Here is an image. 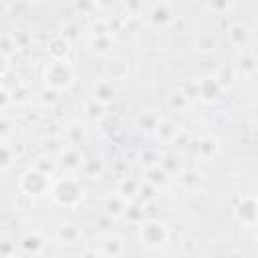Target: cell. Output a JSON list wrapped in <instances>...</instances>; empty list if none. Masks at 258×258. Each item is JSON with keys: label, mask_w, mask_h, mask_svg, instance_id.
<instances>
[{"label": "cell", "mask_w": 258, "mask_h": 258, "mask_svg": "<svg viewBox=\"0 0 258 258\" xmlns=\"http://www.w3.org/2000/svg\"><path fill=\"white\" fill-rule=\"evenodd\" d=\"M236 218L246 226H254V222H256V202H254V198H244L238 204Z\"/></svg>", "instance_id": "obj_7"}, {"label": "cell", "mask_w": 258, "mask_h": 258, "mask_svg": "<svg viewBox=\"0 0 258 258\" xmlns=\"http://www.w3.org/2000/svg\"><path fill=\"white\" fill-rule=\"evenodd\" d=\"M85 137H87V131H85V127H83L81 123H73V125L67 129V139H69L71 147H79V145L85 141Z\"/></svg>", "instance_id": "obj_19"}, {"label": "cell", "mask_w": 258, "mask_h": 258, "mask_svg": "<svg viewBox=\"0 0 258 258\" xmlns=\"http://www.w3.org/2000/svg\"><path fill=\"white\" fill-rule=\"evenodd\" d=\"M147 20L153 24V26H167L171 20H173V14H171V6L161 2V4H153L151 10H149V16Z\"/></svg>", "instance_id": "obj_5"}, {"label": "cell", "mask_w": 258, "mask_h": 258, "mask_svg": "<svg viewBox=\"0 0 258 258\" xmlns=\"http://www.w3.org/2000/svg\"><path fill=\"white\" fill-rule=\"evenodd\" d=\"M240 69L244 73H254L256 71V58H254V52H244L242 58H240Z\"/></svg>", "instance_id": "obj_29"}, {"label": "cell", "mask_w": 258, "mask_h": 258, "mask_svg": "<svg viewBox=\"0 0 258 258\" xmlns=\"http://www.w3.org/2000/svg\"><path fill=\"white\" fill-rule=\"evenodd\" d=\"M139 236L145 244L149 246H161L165 240H167V230H165V224L163 222H157V220H143L141 222V230H139Z\"/></svg>", "instance_id": "obj_4"}, {"label": "cell", "mask_w": 258, "mask_h": 258, "mask_svg": "<svg viewBox=\"0 0 258 258\" xmlns=\"http://www.w3.org/2000/svg\"><path fill=\"white\" fill-rule=\"evenodd\" d=\"M137 191H139V181L133 179V177L121 179V183H119V187H117V194H121L125 200H131L133 196H137Z\"/></svg>", "instance_id": "obj_22"}, {"label": "cell", "mask_w": 258, "mask_h": 258, "mask_svg": "<svg viewBox=\"0 0 258 258\" xmlns=\"http://www.w3.org/2000/svg\"><path fill=\"white\" fill-rule=\"evenodd\" d=\"M8 133H10V123L4 117H0V137H6Z\"/></svg>", "instance_id": "obj_37"}, {"label": "cell", "mask_w": 258, "mask_h": 258, "mask_svg": "<svg viewBox=\"0 0 258 258\" xmlns=\"http://www.w3.org/2000/svg\"><path fill=\"white\" fill-rule=\"evenodd\" d=\"M12 250H14V246H12L8 240H2V242H0V256H4V258H6Z\"/></svg>", "instance_id": "obj_35"}, {"label": "cell", "mask_w": 258, "mask_h": 258, "mask_svg": "<svg viewBox=\"0 0 258 258\" xmlns=\"http://www.w3.org/2000/svg\"><path fill=\"white\" fill-rule=\"evenodd\" d=\"M4 8H6V6H4V4L0 2V12H4Z\"/></svg>", "instance_id": "obj_40"}, {"label": "cell", "mask_w": 258, "mask_h": 258, "mask_svg": "<svg viewBox=\"0 0 258 258\" xmlns=\"http://www.w3.org/2000/svg\"><path fill=\"white\" fill-rule=\"evenodd\" d=\"M10 36H12V40H14V46H16V48H20V46H26V44H28V36H26V34H22L20 30H18V32H12Z\"/></svg>", "instance_id": "obj_34"}, {"label": "cell", "mask_w": 258, "mask_h": 258, "mask_svg": "<svg viewBox=\"0 0 258 258\" xmlns=\"http://www.w3.org/2000/svg\"><path fill=\"white\" fill-rule=\"evenodd\" d=\"M115 95H117V91H115V87H113V83H109V81H101V83H97V87H95V101L97 103H101V105H109V103H113L115 101Z\"/></svg>", "instance_id": "obj_10"}, {"label": "cell", "mask_w": 258, "mask_h": 258, "mask_svg": "<svg viewBox=\"0 0 258 258\" xmlns=\"http://www.w3.org/2000/svg\"><path fill=\"white\" fill-rule=\"evenodd\" d=\"M79 236H81V232H79V228H77L75 224H64V226H60V230H58V238H60L64 244H75V242L79 240Z\"/></svg>", "instance_id": "obj_23"}, {"label": "cell", "mask_w": 258, "mask_h": 258, "mask_svg": "<svg viewBox=\"0 0 258 258\" xmlns=\"http://www.w3.org/2000/svg\"><path fill=\"white\" fill-rule=\"evenodd\" d=\"M137 196H141L145 202H149V200L155 198V187L149 185L147 181H143V183H139V191H137Z\"/></svg>", "instance_id": "obj_32"}, {"label": "cell", "mask_w": 258, "mask_h": 258, "mask_svg": "<svg viewBox=\"0 0 258 258\" xmlns=\"http://www.w3.org/2000/svg\"><path fill=\"white\" fill-rule=\"evenodd\" d=\"M20 187H22V191L28 194V196L46 194V191H48V175L42 173V171H38L36 167H34V169H28V171L22 175Z\"/></svg>", "instance_id": "obj_3"}, {"label": "cell", "mask_w": 258, "mask_h": 258, "mask_svg": "<svg viewBox=\"0 0 258 258\" xmlns=\"http://www.w3.org/2000/svg\"><path fill=\"white\" fill-rule=\"evenodd\" d=\"M81 169H83V173H85L87 177L97 179V177L103 175V171H105V163H103L99 157H89V159H83Z\"/></svg>", "instance_id": "obj_15"}, {"label": "cell", "mask_w": 258, "mask_h": 258, "mask_svg": "<svg viewBox=\"0 0 258 258\" xmlns=\"http://www.w3.org/2000/svg\"><path fill=\"white\" fill-rule=\"evenodd\" d=\"M12 159H14V151L0 141V169H8L12 165Z\"/></svg>", "instance_id": "obj_27"}, {"label": "cell", "mask_w": 258, "mask_h": 258, "mask_svg": "<svg viewBox=\"0 0 258 258\" xmlns=\"http://www.w3.org/2000/svg\"><path fill=\"white\" fill-rule=\"evenodd\" d=\"M159 167L171 177V175H175V173H181V157L179 155H175V153H165L161 159H159Z\"/></svg>", "instance_id": "obj_13"}, {"label": "cell", "mask_w": 258, "mask_h": 258, "mask_svg": "<svg viewBox=\"0 0 258 258\" xmlns=\"http://www.w3.org/2000/svg\"><path fill=\"white\" fill-rule=\"evenodd\" d=\"M6 56L4 54H0V75H4V71H6Z\"/></svg>", "instance_id": "obj_39"}, {"label": "cell", "mask_w": 258, "mask_h": 258, "mask_svg": "<svg viewBox=\"0 0 258 258\" xmlns=\"http://www.w3.org/2000/svg\"><path fill=\"white\" fill-rule=\"evenodd\" d=\"M123 216L129 218V220H133V222H143V218H145V210H143L141 206L129 202V206H127V210H125Z\"/></svg>", "instance_id": "obj_28"}, {"label": "cell", "mask_w": 258, "mask_h": 258, "mask_svg": "<svg viewBox=\"0 0 258 258\" xmlns=\"http://www.w3.org/2000/svg\"><path fill=\"white\" fill-rule=\"evenodd\" d=\"M228 38H230V42H232L234 46H244V44L248 42V38H250V30H248L246 24L234 22V24L228 28Z\"/></svg>", "instance_id": "obj_12"}, {"label": "cell", "mask_w": 258, "mask_h": 258, "mask_svg": "<svg viewBox=\"0 0 258 258\" xmlns=\"http://www.w3.org/2000/svg\"><path fill=\"white\" fill-rule=\"evenodd\" d=\"M52 198L60 206H77L83 200V185L75 177H64L52 187Z\"/></svg>", "instance_id": "obj_2"}, {"label": "cell", "mask_w": 258, "mask_h": 258, "mask_svg": "<svg viewBox=\"0 0 258 258\" xmlns=\"http://www.w3.org/2000/svg\"><path fill=\"white\" fill-rule=\"evenodd\" d=\"M155 133L161 141H173L177 137V127L167 119H159V123L155 127Z\"/></svg>", "instance_id": "obj_17"}, {"label": "cell", "mask_w": 258, "mask_h": 258, "mask_svg": "<svg viewBox=\"0 0 258 258\" xmlns=\"http://www.w3.org/2000/svg\"><path fill=\"white\" fill-rule=\"evenodd\" d=\"M216 48H218L216 34H200L196 38V50L198 52H214Z\"/></svg>", "instance_id": "obj_18"}, {"label": "cell", "mask_w": 258, "mask_h": 258, "mask_svg": "<svg viewBox=\"0 0 258 258\" xmlns=\"http://www.w3.org/2000/svg\"><path fill=\"white\" fill-rule=\"evenodd\" d=\"M123 252V244H121V240H117V238H111V240H107L105 242V246H103V254L105 256H113V258H117L119 254Z\"/></svg>", "instance_id": "obj_26"}, {"label": "cell", "mask_w": 258, "mask_h": 258, "mask_svg": "<svg viewBox=\"0 0 258 258\" xmlns=\"http://www.w3.org/2000/svg\"><path fill=\"white\" fill-rule=\"evenodd\" d=\"M91 48L95 52H107L111 48V34L109 32H95L91 38Z\"/></svg>", "instance_id": "obj_21"}, {"label": "cell", "mask_w": 258, "mask_h": 258, "mask_svg": "<svg viewBox=\"0 0 258 258\" xmlns=\"http://www.w3.org/2000/svg\"><path fill=\"white\" fill-rule=\"evenodd\" d=\"M0 258H4V256H0Z\"/></svg>", "instance_id": "obj_41"}, {"label": "cell", "mask_w": 258, "mask_h": 258, "mask_svg": "<svg viewBox=\"0 0 258 258\" xmlns=\"http://www.w3.org/2000/svg\"><path fill=\"white\" fill-rule=\"evenodd\" d=\"M145 181L157 189V187L167 185L169 175L159 167V163H153V165H149V167H147V171H145Z\"/></svg>", "instance_id": "obj_11"}, {"label": "cell", "mask_w": 258, "mask_h": 258, "mask_svg": "<svg viewBox=\"0 0 258 258\" xmlns=\"http://www.w3.org/2000/svg\"><path fill=\"white\" fill-rule=\"evenodd\" d=\"M73 69L69 62L64 60H54L46 67V73H44V81H46V87L52 89V91H62V89H69V85L73 83Z\"/></svg>", "instance_id": "obj_1"}, {"label": "cell", "mask_w": 258, "mask_h": 258, "mask_svg": "<svg viewBox=\"0 0 258 258\" xmlns=\"http://www.w3.org/2000/svg\"><path fill=\"white\" fill-rule=\"evenodd\" d=\"M220 91H222V85L214 77L204 79V81L198 83V97H202L204 101H216L218 95H220Z\"/></svg>", "instance_id": "obj_8"}, {"label": "cell", "mask_w": 258, "mask_h": 258, "mask_svg": "<svg viewBox=\"0 0 258 258\" xmlns=\"http://www.w3.org/2000/svg\"><path fill=\"white\" fill-rule=\"evenodd\" d=\"M81 258H101V254H99L97 250H85Z\"/></svg>", "instance_id": "obj_38"}, {"label": "cell", "mask_w": 258, "mask_h": 258, "mask_svg": "<svg viewBox=\"0 0 258 258\" xmlns=\"http://www.w3.org/2000/svg\"><path fill=\"white\" fill-rule=\"evenodd\" d=\"M69 40L60 34V36H54L50 42H48V52H50V56L54 58V60H62L64 56H67V52H69Z\"/></svg>", "instance_id": "obj_14"}, {"label": "cell", "mask_w": 258, "mask_h": 258, "mask_svg": "<svg viewBox=\"0 0 258 258\" xmlns=\"http://www.w3.org/2000/svg\"><path fill=\"white\" fill-rule=\"evenodd\" d=\"M159 119H161V117H157V115L143 113V115H139V117H137V127H139L141 131H155V127H157Z\"/></svg>", "instance_id": "obj_24"}, {"label": "cell", "mask_w": 258, "mask_h": 258, "mask_svg": "<svg viewBox=\"0 0 258 258\" xmlns=\"http://www.w3.org/2000/svg\"><path fill=\"white\" fill-rule=\"evenodd\" d=\"M40 101H42L44 105H46V103H48V105H52V103H56V101H58V93H56V91H52V89H44V91L40 93Z\"/></svg>", "instance_id": "obj_33"}, {"label": "cell", "mask_w": 258, "mask_h": 258, "mask_svg": "<svg viewBox=\"0 0 258 258\" xmlns=\"http://www.w3.org/2000/svg\"><path fill=\"white\" fill-rule=\"evenodd\" d=\"M218 149H220V145H218V141L214 137H202V139L196 141V151L202 157H206V159L208 157H214L218 153Z\"/></svg>", "instance_id": "obj_16"}, {"label": "cell", "mask_w": 258, "mask_h": 258, "mask_svg": "<svg viewBox=\"0 0 258 258\" xmlns=\"http://www.w3.org/2000/svg\"><path fill=\"white\" fill-rule=\"evenodd\" d=\"M20 246H22L26 252H30V254H38V252L44 248V240H42V236H38V234H28V236L22 238Z\"/></svg>", "instance_id": "obj_20"}, {"label": "cell", "mask_w": 258, "mask_h": 258, "mask_svg": "<svg viewBox=\"0 0 258 258\" xmlns=\"http://www.w3.org/2000/svg\"><path fill=\"white\" fill-rule=\"evenodd\" d=\"M10 101H12L10 93H8L6 89H2V87H0V107H6V105H8Z\"/></svg>", "instance_id": "obj_36"}, {"label": "cell", "mask_w": 258, "mask_h": 258, "mask_svg": "<svg viewBox=\"0 0 258 258\" xmlns=\"http://www.w3.org/2000/svg\"><path fill=\"white\" fill-rule=\"evenodd\" d=\"M105 109H107L105 105H101V103H97V101L93 99V101H89V103H87L85 113H87V117H89V119H95V121H97V119H101V117L105 115Z\"/></svg>", "instance_id": "obj_25"}, {"label": "cell", "mask_w": 258, "mask_h": 258, "mask_svg": "<svg viewBox=\"0 0 258 258\" xmlns=\"http://www.w3.org/2000/svg\"><path fill=\"white\" fill-rule=\"evenodd\" d=\"M60 165L69 171H77L83 165V153L79 147H69L60 153Z\"/></svg>", "instance_id": "obj_9"}, {"label": "cell", "mask_w": 258, "mask_h": 258, "mask_svg": "<svg viewBox=\"0 0 258 258\" xmlns=\"http://www.w3.org/2000/svg\"><path fill=\"white\" fill-rule=\"evenodd\" d=\"M187 105V97L179 91V93H173L171 97H169V107L171 109H183Z\"/></svg>", "instance_id": "obj_31"}, {"label": "cell", "mask_w": 258, "mask_h": 258, "mask_svg": "<svg viewBox=\"0 0 258 258\" xmlns=\"http://www.w3.org/2000/svg\"><path fill=\"white\" fill-rule=\"evenodd\" d=\"M14 48H16V46H14L12 36H10V34H2V36H0V54H4V56L8 58V56L14 52Z\"/></svg>", "instance_id": "obj_30"}, {"label": "cell", "mask_w": 258, "mask_h": 258, "mask_svg": "<svg viewBox=\"0 0 258 258\" xmlns=\"http://www.w3.org/2000/svg\"><path fill=\"white\" fill-rule=\"evenodd\" d=\"M129 206V200H125L121 194H109L105 200V216L109 218H121Z\"/></svg>", "instance_id": "obj_6"}]
</instances>
